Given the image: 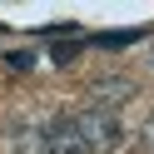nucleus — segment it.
I'll list each match as a JSON object with an SVG mask.
<instances>
[{"label":"nucleus","instance_id":"f257e3e1","mask_svg":"<svg viewBox=\"0 0 154 154\" xmlns=\"http://www.w3.org/2000/svg\"><path fill=\"white\" fill-rule=\"evenodd\" d=\"M144 30H109V35H90V45H100V50H124V45H139Z\"/></svg>","mask_w":154,"mask_h":154},{"label":"nucleus","instance_id":"7ed1b4c3","mask_svg":"<svg viewBox=\"0 0 154 154\" xmlns=\"http://www.w3.org/2000/svg\"><path fill=\"white\" fill-rule=\"evenodd\" d=\"M139 149H144V154H154V114L139 124Z\"/></svg>","mask_w":154,"mask_h":154},{"label":"nucleus","instance_id":"f03ea898","mask_svg":"<svg viewBox=\"0 0 154 154\" xmlns=\"http://www.w3.org/2000/svg\"><path fill=\"white\" fill-rule=\"evenodd\" d=\"M5 65L20 75V70H30V65H35V55H30V50H10V55H5Z\"/></svg>","mask_w":154,"mask_h":154}]
</instances>
